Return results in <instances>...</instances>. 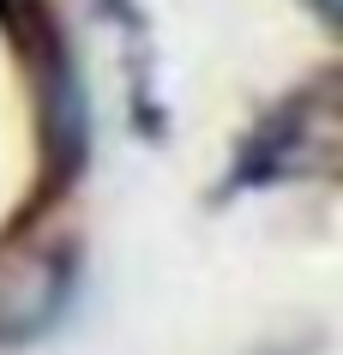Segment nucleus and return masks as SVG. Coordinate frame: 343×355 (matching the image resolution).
Listing matches in <instances>:
<instances>
[{
	"mask_svg": "<svg viewBox=\"0 0 343 355\" xmlns=\"http://www.w3.org/2000/svg\"><path fill=\"white\" fill-rule=\"evenodd\" d=\"M313 6H319V12H331V0H313Z\"/></svg>",
	"mask_w": 343,
	"mask_h": 355,
	"instance_id": "nucleus-2",
	"label": "nucleus"
},
{
	"mask_svg": "<svg viewBox=\"0 0 343 355\" xmlns=\"http://www.w3.org/2000/svg\"><path fill=\"white\" fill-rule=\"evenodd\" d=\"M67 295V265L55 253H19L0 271V331H37Z\"/></svg>",
	"mask_w": 343,
	"mask_h": 355,
	"instance_id": "nucleus-1",
	"label": "nucleus"
}]
</instances>
